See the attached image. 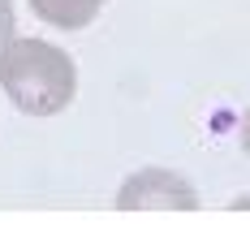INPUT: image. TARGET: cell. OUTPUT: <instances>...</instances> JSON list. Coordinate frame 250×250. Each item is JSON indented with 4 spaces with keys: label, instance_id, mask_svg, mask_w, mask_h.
I'll return each instance as SVG.
<instances>
[{
    "label": "cell",
    "instance_id": "obj_1",
    "mask_svg": "<svg viewBox=\"0 0 250 250\" xmlns=\"http://www.w3.org/2000/svg\"><path fill=\"white\" fill-rule=\"evenodd\" d=\"M0 86L26 117H56L78 95V65L48 39H9L0 48Z\"/></svg>",
    "mask_w": 250,
    "mask_h": 250
},
{
    "label": "cell",
    "instance_id": "obj_4",
    "mask_svg": "<svg viewBox=\"0 0 250 250\" xmlns=\"http://www.w3.org/2000/svg\"><path fill=\"white\" fill-rule=\"evenodd\" d=\"M13 0H0V48H4V43H9V39H13Z\"/></svg>",
    "mask_w": 250,
    "mask_h": 250
},
{
    "label": "cell",
    "instance_id": "obj_3",
    "mask_svg": "<svg viewBox=\"0 0 250 250\" xmlns=\"http://www.w3.org/2000/svg\"><path fill=\"white\" fill-rule=\"evenodd\" d=\"M108 0H30V13L56 30H86Z\"/></svg>",
    "mask_w": 250,
    "mask_h": 250
},
{
    "label": "cell",
    "instance_id": "obj_2",
    "mask_svg": "<svg viewBox=\"0 0 250 250\" xmlns=\"http://www.w3.org/2000/svg\"><path fill=\"white\" fill-rule=\"evenodd\" d=\"M117 207H121V211H147V207L194 211V207H199V194H194V186H190L186 177L168 173V168H143V173H134L121 186Z\"/></svg>",
    "mask_w": 250,
    "mask_h": 250
}]
</instances>
